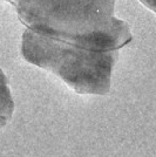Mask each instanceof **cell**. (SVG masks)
I'll list each match as a JSON object with an SVG mask.
<instances>
[{"label":"cell","mask_w":156,"mask_h":157,"mask_svg":"<svg viewBox=\"0 0 156 157\" xmlns=\"http://www.w3.org/2000/svg\"><path fill=\"white\" fill-rule=\"evenodd\" d=\"M115 0H19L20 21L33 32L94 51L115 52L131 40L114 17Z\"/></svg>","instance_id":"6da1fadb"},{"label":"cell","mask_w":156,"mask_h":157,"mask_svg":"<svg viewBox=\"0 0 156 157\" xmlns=\"http://www.w3.org/2000/svg\"><path fill=\"white\" fill-rule=\"evenodd\" d=\"M144 6H147L150 11L155 12V0H140Z\"/></svg>","instance_id":"277c9868"},{"label":"cell","mask_w":156,"mask_h":157,"mask_svg":"<svg viewBox=\"0 0 156 157\" xmlns=\"http://www.w3.org/2000/svg\"><path fill=\"white\" fill-rule=\"evenodd\" d=\"M14 101L8 87L6 75L0 69V128L5 127L12 118Z\"/></svg>","instance_id":"3957f363"},{"label":"cell","mask_w":156,"mask_h":157,"mask_svg":"<svg viewBox=\"0 0 156 157\" xmlns=\"http://www.w3.org/2000/svg\"><path fill=\"white\" fill-rule=\"evenodd\" d=\"M5 1H7V2H10V4H12V5L15 6V4H17L19 0H5Z\"/></svg>","instance_id":"5b68a950"},{"label":"cell","mask_w":156,"mask_h":157,"mask_svg":"<svg viewBox=\"0 0 156 157\" xmlns=\"http://www.w3.org/2000/svg\"><path fill=\"white\" fill-rule=\"evenodd\" d=\"M21 53L27 62L52 72L79 94L104 95L111 89L113 51L88 49L26 29Z\"/></svg>","instance_id":"7a4b0ae2"}]
</instances>
